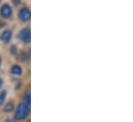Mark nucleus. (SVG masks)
I'll use <instances>...</instances> for the list:
<instances>
[{"label":"nucleus","mask_w":133,"mask_h":122,"mask_svg":"<svg viewBox=\"0 0 133 122\" xmlns=\"http://www.w3.org/2000/svg\"><path fill=\"white\" fill-rule=\"evenodd\" d=\"M29 106H27L24 102H22L21 104H19V106H18V108H17V111H16V115H15V117H16V119L17 120H22V119H24L27 115H28V113H29Z\"/></svg>","instance_id":"f257e3e1"},{"label":"nucleus","mask_w":133,"mask_h":122,"mask_svg":"<svg viewBox=\"0 0 133 122\" xmlns=\"http://www.w3.org/2000/svg\"><path fill=\"white\" fill-rule=\"evenodd\" d=\"M20 39L24 42V43H29L30 39H31V32L29 28H25L21 31L20 33Z\"/></svg>","instance_id":"f03ea898"},{"label":"nucleus","mask_w":133,"mask_h":122,"mask_svg":"<svg viewBox=\"0 0 133 122\" xmlns=\"http://www.w3.org/2000/svg\"><path fill=\"white\" fill-rule=\"evenodd\" d=\"M31 17V13H30V10L28 8H22L19 12V18L21 19V21L23 22H26V21H29Z\"/></svg>","instance_id":"7ed1b4c3"},{"label":"nucleus","mask_w":133,"mask_h":122,"mask_svg":"<svg viewBox=\"0 0 133 122\" xmlns=\"http://www.w3.org/2000/svg\"><path fill=\"white\" fill-rule=\"evenodd\" d=\"M0 13L3 18H9L11 16V8L8 4H4L1 9H0Z\"/></svg>","instance_id":"20e7f679"},{"label":"nucleus","mask_w":133,"mask_h":122,"mask_svg":"<svg viewBox=\"0 0 133 122\" xmlns=\"http://www.w3.org/2000/svg\"><path fill=\"white\" fill-rule=\"evenodd\" d=\"M11 38V32L9 30H5L0 36V39L3 41V42H8Z\"/></svg>","instance_id":"39448f33"},{"label":"nucleus","mask_w":133,"mask_h":122,"mask_svg":"<svg viewBox=\"0 0 133 122\" xmlns=\"http://www.w3.org/2000/svg\"><path fill=\"white\" fill-rule=\"evenodd\" d=\"M11 72H12V74L14 75H16V76H19V75H21L22 74V68L20 67V66H14L12 68H11Z\"/></svg>","instance_id":"423d86ee"},{"label":"nucleus","mask_w":133,"mask_h":122,"mask_svg":"<svg viewBox=\"0 0 133 122\" xmlns=\"http://www.w3.org/2000/svg\"><path fill=\"white\" fill-rule=\"evenodd\" d=\"M5 98H6V91L3 90V91L0 92V105H2L4 103Z\"/></svg>","instance_id":"0eeeda50"},{"label":"nucleus","mask_w":133,"mask_h":122,"mask_svg":"<svg viewBox=\"0 0 133 122\" xmlns=\"http://www.w3.org/2000/svg\"><path fill=\"white\" fill-rule=\"evenodd\" d=\"M12 109H14V104H12V103H8V104L4 107V111H5V112H10Z\"/></svg>","instance_id":"6e6552de"},{"label":"nucleus","mask_w":133,"mask_h":122,"mask_svg":"<svg viewBox=\"0 0 133 122\" xmlns=\"http://www.w3.org/2000/svg\"><path fill=\"white\" fill-rule=\"evenodd\" d=\"M20 59H21V61H26V60H27V55H26L25 52H22Z\"/></svg>","instance_id":"1a4fd4ad"},{"label":"nucleus","mask_w":133,"mask_h":122,"mask_svg":"<svg viewBox=\"0 0 133 122\" xmlns=\"http://www.w3.org/2000/svg\"><path fill=\"white\" fill-rule=\"evenodd\" d=\"M12 1H14V4L15 5H19L21 3V0H12Z\"/></svg>","instance_id":"9d476101"},{"label":"nucleus","mask_w":133,"mask_h":122,"mask_svg":"<svg viewBox=\"0 0 133 122\" xmlns=\"http://www.w3.org/2000/svg\"><path fill=\"white\" fill-rule=\"evenodd\" d=\"M1 85H2V79L0 78V87H1Z\"/></svg>","instance_id":"9b49d317"},{"label":"nucleus","mask_w":133,"mask_h":122,"mask_svg":"<svg viewBox=\"0 0 133 122\" xmlns=\"http://www.w3.org/2000/svg\"><path fill=\"white\" fill-rule=\"evenodd\" d=\"M5 122H11V121H10L9 119H7V120H6V121H5Z\"/></svg>","instance_id":"f8f14e48"},{"label":"nucleus","mask_w":133,"mask_h":122,"mask_svg":"<svg viewBox=\"0 0 133 122\" xmlns=\"http://www.w3.org/2000/svg\"><path fill=\"white\" fill-rule=\"evenodd\" d=\"M0 63H1V60H0Z\"/></svg>","instance_id":"ddd939ff"}]
</instances>
